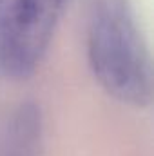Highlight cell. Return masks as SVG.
Instances as JSON below:
<instances>
[{
  "mask_svg": "<svg viewBox=\"0 0 154 156\" xmlns=\"http://www.w3.org/2000/svg\"><path fill=\"white\" fill-rule=\"evenodd\" d=\"M87 60L109 96L132 107L151 104L149 49L123 0L94 2L87 24Z\"/></svg>",
  "mask_w": 154,
  "mask_h": 156,
  "instance_id": "1",
  "label": "cell"
},
{
  "mask_svg": "<svg viewBox=\"0 0 154 156\" xmlns=\"http://www.w3.org/2000/svg\"><path fill=\"white\" fill-rule=\"evenodd\" d=\"M69 0H0V76L20 82L45 58Z\"/></svg>",
  "mask_w": 154,
  "mask_h": 156,
  "instance_id": "2",
  "label": "cell"
}]
</instances>
